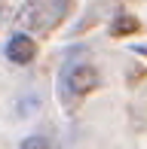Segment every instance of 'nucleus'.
Listing matches in <instances>:
<instances>
[{"label":"nucleus","mask_w":147,"mask_h":149,"mask_svg":"<svg viewBox=\"0 0 147 149\" xmlns=\"http://www.w3.org/2000/svg\"><path fill=\"white\" fill-rule=\"evenodd\" d=\"M61 85H64V91L68 94H89L92 88H98L101 85V76H98V70L92 64H77V67H71V70H64V79H61Z\"/></svg>","instance_id":"f257e3e1"},{"label":"nucleus","mask_w":147,"mask_h":149,"mask_svg":"<svg viewBox=\"0 0 147 149\" xmlns=\"http://www.w3.org/2000/svg\"><path fill=\"white\" fill-rule=\"evenodd\" d=\"M55 18H61V12H49L43 0H31V3H25L22 12H18V22L34 28V31H43V28H49V24H55Z\"/></svg>","instance_id":"f03ea898"},{"label":"nucleus","mask_w":147,"mask_h":149,"mask_svg":"<svg viewBox=\"0 0 147 149\" xmlns=\"http://www.w3.org/2000/svg\"><path fill=\"white\" fill-rule=\"evenodd\" d=\"M34 55H37V46H34V40L28 33H16L6 43V58L12 64H28V61H34Z\"/></svg>","instance_id":"7ed1b4c3"},{"label":"nucleus","mask_w":147,"mask_h":149,"mask_svg":"<svg viewBox=\"0 0 147 149\" xmlns=\"http://www.w3.org/2000/svg\"><path fill=\"white\" fill-rule=\"evenodd\" d=\"M135 31H138V22H135L132 15H119L117 22L110 24V33H113V37H123V33H135Z\"/></svg>","instance_id":"20e7f679"},{"label":"nucleus","mask_w":147,"mask_h":149,"mask_svg":"<svg viewBox=\"0 0 147 149\" xmlns=\"http://www.w3.org/2000/svg\"><path fill=\"white\" fill-rule=\"evenodd\" d=\"M18 149H49V140L46 137H28V140H22Z\"/></svg>","instance_id":"39448f33"}]
</instances>
